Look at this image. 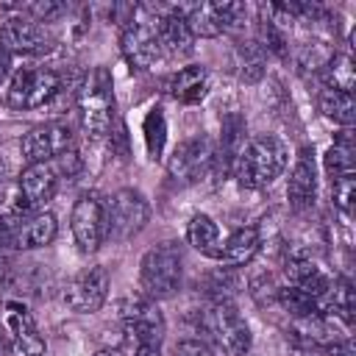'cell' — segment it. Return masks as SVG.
<instances>
[{"instance_id":"cell-1","label":"cell","mask_w":356,"mask_h":356,"mask_svg":"<svg viewBox=\"0 0 356 356\" xmlns=\"http://www.w3.org/2000/svg\"><path fill=\"white\" fill-rule=\"evenodd\" d=\"M286 161H289L286 145L278 136L261 134L245 142L231 172L242 189H261V186H270L286 170Z\"/></svg>"},{"instance_id":"cell-2","label":"cell","mask_w":356,"mask_h":356,"mask_svg":"<svg viewBox=\"0 0 356 356\" xmlns=\"http://www.w3.org/2000/svg\"><path fill=\"white\" fill-rule=\"evenodd\" d=\"M184 275V253L178 242L153 245L139 261V289L150 300H164L178 292Z\"/></svg>"},{"instance_id":"cell-3","label":"cell","mask_w":356,"mask_h":356,"mask_svg":"<svg viewBox=\"0 0 356 356\" xmlns=\"http://www.w3.org/2000/svg\"><path fill=\"white\" fill-rule=\"evenodd\" d=\"M159 14H161L159 8L136 6L131 11V19L122 25V39H120L122 56L139 72L150 70L161 56V47H159Z\"/></svg>"},{"instance_id":"cell-4","label":"cell","mask_w":356,"mask_h":356,"mask_svg":"<svg viewBox=\"0 0 356 356\" xmlns=\"http://www.w3.org/2000/svg\"><path fill=\"white\" fill-rule=\"evenodd\" d=\"M78 114L81 125L89 139H103L111 131V117H114V92H111V75L97 67L89 72L78 92Z\"/></svg>"},{"instance_id":"cell-5","label":"cell","mask_w":356,"mask_h":356,"mask_svg":"<svg viewBox=\"0 0 356 356\" xmlns=\"http://www.w3.org/2000/svg\"><path fill=\"white\" fill-rule=\"evenodd\" d=\"M203 328L225 356H245L253 345L250 328L231 300H214L203 314Z\"/></svg>"},{"instance_id":"cell-6","label":"cell","mask_w":356,"mask_h":356,"mask_svg":"<svg viewBox=\"0 0 356 356\" xmlns=\"http://www.w3.org/2000/svg\"><path fill=\"white\" fill-rule=\"evenodd\" d=\"M150 220V203L139 189H120L106 203V228L114 242L134 239Z\"/></svg>"},{"instance_id":"cell-7","label":"cell","mask_w":356,"mask_h":356,"mask_svg":"<svg viewBox=\"0 0 356 356\" xmlns=\"http://www.w3.org/2000/svg\"><path fill=\"white\" fill-rule=\"evenodd\" d=\"M61 89V78L44 67H19L6 89V100L11 108H39L50 103Z\"/></svg>"},{"instance_id":"cell-8","label":"cell","mask_w":356,"mask_h":356,"mask_svg":"<svg viewBox=\"0 0 356 356\" xmlns=\"http://www.w3.org/2000/svg\"><path fill=\"white\" fill-rule=\"evenodd\" d=\"M120 323L125 339L134 345H161L164 339V314L159 312L156 300L139 295L128 298L120 309Z\"/></svg>"},{"instance_id":"cell-9","label":"cell","mask_w":356,"mask_h":356,"mask_svg":"<svg viewBox=\"0 0 356 356\" xmlns=\"http://www.w3.org/2000/svg\"><path fill=\"white\" fill-rule=\"evenodd\" d=\"M70 228L75 236V245L83 253H95L106 239H108V228H106V203L86 192L75 200L72 214H70Z\"/></svg>"},{"instance_id":"cell-10","label":"cell","mask_w":356,"mask_h":356,"mask_svg":"<svg viewBox=\"0 0 356 356\" xmlns=\"http://www.w3.org/2000/svg\"><path fill=\"white\" fill-rule=\"evenodd\" d=\"M211 167H214V145L203 134L184 139L167 161V172L178 184H197Z\"/></svg>"},{"instance_id":"cell-11","label":"cell","mask_w":356,"mask_h":356,"mask_svg":"<svg viewBox=\"0 0 356 356\" xmlns=\"http://www.w3.org/2000/svg\"><path fill=\"white\" fill-rule=\"evenodd\" d=\"M181 14L195 39L197 36L214 39L242 19L245 6L242 3H192V6H181Z\"/></svg>"},{"instance_id":"cell-12","label":"cell","mask_w":356,"mask_h":356,"mask_svg":"<svg viewBox=\"0 0 356 356\" xmlns=\"http://www.w3.org/2000/svg\"><path fill=\"white\" fill-rule=\"evenodd\" d=\"M108 286H111V278L106 267L100 264L86 267L64 286V303L78 314H92L106 303Z\"/></svg>"},{"instance_id":"cell-13","label":"cell","mask_w":356,"mask_h":356,"mask_svg":"<svg viewBox=\"0 0 356 356\" xmlns=\"http://www.w3.org/2000/svg\"><path fill=\"white\" fill-rule=\"evenodd\" d=\"M3 331L8 334V350L11 356H44V339L31 317V312L17 303L8 300L6 312H3Z\"/></svg>"},{"instance_id":"cell-14","label":"cell","mask_w":356,"mask_h":356,"mask_svg":"<svg viewBox=\"0 0 356 356\" xmlns=\"http://www.w3.org/2000/svg\"><path fill=\"white\" fill-rule=\"evenodd\" d=\"M22 156L28 159V164H39V161H53L61 153L72 150V131L64 122H44L31 128L22 142H19Z\"/></svg>"},{"instance_id":"cell-15","label":"cell","mask_w":356,"mask_h":356,"mask_svg":"<svg viewBox=\"0 0 356 356\" xmlns=\"http://www.w3.org/2000/svg\"><path fill=\"white\" fill-rule=\"evenodd\" d=\"M0 44L6 53H47L53 47L50 33L44 31L42 22L28 19V17H11L0 25Z\"/></svg>"},{"instance_id":"cell-16","label":"cell","mask_w":356,"mask_h":356,"mask_svg":"<svg viewBox=\"0 0 356 356\" xmlns=\"http://www.w3.org/2000/svg\"><path fill=\"white\" fill-rule=\"evenodd\" d=\"M317 197V164H314V150L303 145L295 156V164L289 170V184H286V200L295 211H303L314 203Z\"/></svg>"},{"instance_id":"cell-17","label":"cell","mask_w":356,"mask_h":356,"mask_svg":"<svg viewBox=\"0 0 356 356\" xmlns=\"http://www.w3.org/2000/svg\"><path fill=\"white\" fill-rule=\"evenodd\" d=\"M58 234V222L50 211H36L25 220H19L17 225L3 231V239L19 250H33V248H44L56 239Z\"/></svg>"},{"instance_id":"cell-18","label":"cell","mask_w":356,"mask_h":356,"mask_svg":"<svg viewBox=\"0 0 356 356\" xmlns=\"http://www.w3.org/2000/svg\"><path fill=\"white\" fill-rule=\"evenodd\" d=\"M284 275H286L289 286H295V289H300V292L317 298L320 306H323V298H325L328 289H331V278H328V275H325L309 256H303V253H292V256H286Z\"/></svg>"},{"instance_id":"cell-19","label":"cell","mask_w":356,"mask_h":356,"mask_svg":"<svg viewBox=\"0 0 356 356\" xmlns=\"http://www.w3.org/2000/svg\"><path fill=\"white\" fill-rule=\"evenodd\" d=\"M261 248V234L256 225H242L236 228L222 245H217V250L211 253V259H217L225 267H245L253 261V256Z\"/></svg>"},{"instance_id":"cell-20","label":"cell","mask_w":356,"mask_h":356,"mask_svg":"<svg viewBox=\"0 0 356 356\" xmlns=\"http://www.w3.org/2000/svg\"><path fill=\"white\" fill-rule=\"evenodd\" d=\"M159 47L170 56H189L195 50V36L181 14V6L159 14Z\"/></svg>"},{"instance_id":"cell-21","label":"cell","mask_w":356,"mask_h":356,"mask_svg":"<svg viewBox=\"0 0 356 356\" xmlns=\"http://www.w3.org/2000/svg\"><path fill=\"white\" fill-rule=\"evenodd\" d=\"M245 128L248 125H245L242 114L231 111V114L222 117V128H220L222 136H220V147H214V167H211L217 175L231 172L239 150L245 147Z\"/></svg>"},{"instance_id":"cell-22","label":"cell","mask_w":356,"mask_h":356,"mask_svg":"<svg viewBox=\"0 0 356 356\" xmlns=\"http://www.w3.org/2000/svg\"><path fill=\"white\" fill-rule=\"evenodd\" d=\"M167 92L192 106V103H200L206 95H209V70L203 64H189V67H181L170 81H167Z\"/></svg>"},{"instance_id":"cell-23","label":"cell","mask_w":356,"mask_h":356,"mask_svg":"<svg viewBox=\"0 0 356 356\" xmlns=\"http://www.w3.org/2000/svg\"><path fill=\"white\" fill-rule=\"evenodd\" d=\"M186 242L195 250L211 256L217 250V245H220V228H217V222L209 214H192L189 222H186Z\"/></svg>"},{"instance_id":"cell-24","label":"cell","mask_w":356,"mask_h":356,"mask_svg":"<svg viewBox=\"0 0 356 356\" xmlns=\"http://www.w3.org/2000/svg\"><path fill=\"white\" fill-rule=\"evenodd\" d=\"M317 106L323 111L325 120L337 122V125H350L353 122V95L348 92H337V89H320V97H317Z\"/></svg>"},{"instance_id":"cell-25","label":"cell","mask_w":356,"mask_h":356,"mask_svg":"<svg viewBox=\"0 0 356 356\" xmlns=\"http://www.w3.org/2000/svg\"><path fill=\"white\" fill-rule=\"evenodd\" d=\"M323 164H325V172L331 178H339V175L353 172V142H350V131H342L339 134V139L328 147Z\"/></svg>"},{"instance_id":"cell-26","label":"cell","mask_w":356,"mask_h":356,"mask_svg":"<svg viewBox=\"0 0 356 356\" xmlns=\"http://www.w3.org/2000/svg\"><path fill=\"white\" fill-rule=\"evenodd\" d=\"M353 58L348 53H334L331 61L325 64V89H337V92H348L353 95Z\"/></svg>"},{"instance_id":"cell-27","label":"cell","mask_w":356,"mask_h":356,"mask_svg":"<svg viewBox=\"0 0 356 356\" xmlns=\"http://www.w3.org/2000/svg\"><path fill=\"white\" fill-rule=\"evenodd\" d=\"M278 303L284 306V312H289L292 317L298 320H306V317H314V314H323V306L317 298L295 289V286H284L278 289Z\"/></svg>"},{"instance_id":"cell-28","label":"cell","mask_w":356,"mask_h":356,"mask_svg":"<svg viewBox=\"0 0 356 356\" xmlns=\"http://www.w3.org/2000/svg\"><path fill=\"white\" fill-rule=\"evenodd\" d=\"M142 134H145V145H147L150 159H161L164 142H167V120H164V111H161L159 106H153V108L145 114Z\"/></svg>"},{"instance_id":"cell-29","label":"cell","mask_w":356,"mask_h":356,"mask_svg":"<svg viewBox=\"0 0 356 356\" xmlns=\"http://www.w3.org/2000/svg\"><path fill=\"white\" fill-rule=\"evenodd\" d=\"M353 195H356V178H353V172L339 175V178H331V197H334V206L342 214H350Z\"/></svg>"},{"instance_id":"cell-30","label":"cell","mask_w":356,"mask_h":356,"mask_svg":"<svg viewBox=\"0 0 356 356\" xmlns=\"http://www.w3.org/2000/svg\"><path fill=\"white\" fill-rule=\"evenodd\" d=\"M178 356H214V350L203 339H181L178 342Z\"/></svg>"},{"instance_id":"cell-31","label":"cell","mask_w":356,"mask_h":356,"mask_svg":"<svg viewBox=\"0 0 356 356\" xmlns=\"http://www.w3.org/2000/svg\"><path fill=\"white\" fill-rule=\"evenodd\" d=\"M95 356H134V342L122 339L120 345H114V348H103V350H97Z\"/></svg>"},{"instance_id":"cell-32","label":"cell","mask_w":356,"mask_h":356,"mask_svg":"<svg viewBox=\"0 0 356 356\" xmlns=\"http://www.w3.org/2000/svg\"><path fill=\"white\" fill-rule=\"evenodd\" d=\"M134 356H161V345H134Z\"/></svg>"},{"instance_id":"cell-33","label":"cell","mask_w":356,"mask_h":356,"mask_svg":"<svg viewBox=\"0 0 356 356\" xmlns=\"http://www.w3.org/2000/svg\"><path fill=\"white\" fill-rule=\"evenodd\" d=\"M8 70H11V53H6V47L0 44V81L8 75Z\"/></svg>"},{"instance_id":"cell-34","label":"cell","mask_w":356,"mask_h":356,"mask_svg":"<svg viewBox=\"0 0 356 356\" xmlns=\"http://www.w3.org/2000/svg\"><path fill=\"white\" fill-rule=\"evenodd\" d=\"M6 284H8V267H6V261L0 259V292L6 289Z\"/></svg>"},{"instance_id":"cell-35","label":"cell","mask_w":356,"mask_h":356,"mask_svg":"<svg viewBox=\"0 0 356 356\" xmlns=\"http://www.w3.org/2000/svg\"><path fill=\"white\" fill-rule=\"evenodd\" d=\"M6 172H8V164H6V159L0 156V186L6 184Z\"/></svg>"},{"instance_id":"cell-36","label":"cell","mask_w":356,"mask_h":356,"mask_svg":"<svg viewBox=\"0 0 356 356\" xmlns=\"http://www.w3.org/2000/svg\"><path fill=\"white\" fill-rule=\"evenodd\" d=\"M3 345H6V331H3V325H0V350H3Z\"/></svg>"}]
</instances>
